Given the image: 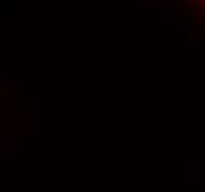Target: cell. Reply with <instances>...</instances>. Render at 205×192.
I'll use <instances>...</instances> for the list:
<instances>
[{
    "instance_id": "6da1fadb",
    "label": "cell",
    "mask_w": 205,
    "mask_h": 192,
    "mask_svg": "<svg viewBox=\"0 0 205 192\" xmlns=\"http://www.w3.org/2000/svg\"><path fill=\"white\" fill-rule=\"evenodd\" d=\"M174 2L176 0H165V18L174 16Z\"/></svg>"
},
{
    "instance_id": "7a4b0ae2",
    "label": "cell",
    "mask_w": 205,
    "mask_h": 192,
    "mask_svg": "<svg viewBox=\"0 0 205 192\" xmlns=\"http://www.w3.org/2000/svg\"><path fill=\"white\" fill-rule=\"evenodd\" d=\"M193 15L196 16H199V18H205V9H198V7H193V9H190Z\"/></svg>"
},
{
    "instance_id": "3957f363",
    "label": "cell",
    "mask_w": 205,
    "mask_h": 192,
    "mask_svg": "<svg viewBox=\"0 0 205 192\" xmlns=\"http://www.w3.org/2000/svg\"><path fill=\"white\" fill-rule=\"evenodd\" d=\"M183 3L186 5V7L188 9H193V7H196V0H183Z\"/></svg>"
}]
</instances>
